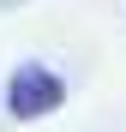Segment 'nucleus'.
Segmentation results:
<instances>
[{
  "label": "nucleus",
  "mask_w": 126,
  "mask_h": 132,
  "mask_svg": "<svg viewBox=\"0 0 126 132\" xmlns=\"http://www.w3.org/2000/svg\"><path fill=\"white\" fill-rule=\"evenodd\" d=\"M66 102V84H60L48 66H18L12 84H6V114L12 120H42Z\"/></svg>",
  "instance_id": "1"
}]
</instances>
